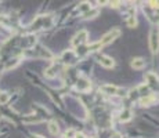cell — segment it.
<instances>
[{
  "label": "cell",
  "instance_id": "1",
  "mask_svg": "<svg viewBox=\"0 0 159 138\" xmlns=\"http://www.w3.org/2000/svg\"><path fill=\"white\" fill-rule=\"evenodd\" d=\"M121 35V32L118 31V29H114V31H111L108 32L107 35H104L102 36V39L98 42V43H95V44H90L89 46V49H97V47H100V46H105V44H108L111 43L112 40H115V38H118Z\"/></svg>",
  "mask_w": 159,
  "mask_h": 138
},
{
  "label": "cell",
  "instance_id": "2",
  "mask_svg": "<svg viewBox=\"0 0 159 138\" xmlns=\"http://www.w3.org/2000/svg\"><path fill=\"white\" fill-rule=\"evenodd\" d=\"M149 46H151V51L156 53L158 51V33L154 31L151 33V38H149Z\"/></svg>",
  "mask_w": 159,
  "mask_h": 138
},
{
  "label": "cell",
  "instance_id": "3",
  "mask_svg": "<svg viewBox=\"0 0 159 138\" xmlns=\"http://www.w3.org/2000/svg\"><path fill=\"white\" fill-rule=\"evenodd\" d=\"M86 38H87V32H86V31H80L76 35V36L73 38V40H72V44H73V46H77V44L83 43V42L86 40Z\"/></svg>",
  "mask_w": 159,
  "mask_h": 138
},
{
  "label": "cell",
  "instance_id": "4",
  "mask_svg": "<svg viewBox=\"0 0 159 138\" xmlns=\"http://www.w3.org/2000/svg\"><path fill=\"white\" fill-rule=\"evenodd\" d=\"M100 64H101L102 66H105V68H112V66H114V61H112V58L105 57V55L100 57Z\"/></svg>",
  "mask_w": 159,
  "mask_h": 138
},
{
  "label": "cell",
  "instance_id": "5",
  "mask_svg": "<svg viewBox=\"0 0 159 138\" xmlns=\"http://www.w3.org/2000/svg\"><path fill=\"white\" fill-rule=\"evenodd\" d=\"M132 66H133L134 69H141V68H144V61H143L141 58H134L133 62H132Z\"/></svg>",
  "mask_w": 159,
  "mask_h": 138
},
{
  "label": "cell",
  "instance_id": "6",
  "mask_svg": "<svg viewBox=\"0 0 159 138\" xmlns=\"http://www.w3.org/2000/svg\"><path fill=\"white\" fill-rule=\"evenodd\" d=\"M154 101H155V97H154V95L147 97V98H143V100H141V105H143V107H148V105H149L151 102H154Z\"/></svg>",
  "mask_w": 159,
  "mask_h": 138
},
{
  "label": "cell",
  "instance_id": "7",
  "mask_svg": "<svg viewBox=\"0 0 159 138\" xmlns=\"http://www.w3.org/2000/svg\"><path fill=\"white\" fill-rule=\"evenodd\" d=\"M49 130H50L51 134H57L58 133V126L56 122H50L49 123Z\"/></svg>",
  "mask_w": 159,
  "mask_h": 138
},
{
  "label": "cell",
  "instance_id": "8",
  "mask_svg": "<svg viewBox=\"0 0 159 138\" xmlns=\"http://www.w3.org/2000/svg\"><path fill=\"white\" fill-rule=\"evenodd\" d=\"M104 91H108L109 94H116V91H118V87H115V86H104L102 87Z\"/></svg>",
  "mask_w": 159,
  "mask_h": 138
},
{
  "label": "cell",
  "instance_id": "9",
  "mask_svg": "<svg viewBox=\"0 0 159 138\" xmlns=\"http://www.w3.org/2000/svg\"><path fill=\"white\" fill-rule=\"evenodd\" d=\"M130 115H132V113H130V111H125V112L122 113L121 119H122V120H125V122H126V120H129V119H130Z\"/></svg>",
  "mask_w": 159,
  "mask_h": 138
},
{
  "label": "cell",
  "instance_id": "10",
  "mask_svg": "<svg viewBox=\"0 0 159 138\" xmlns=\"http://www.w3.org/2000/svg\"><path fill=\"white\" fill-rule=\"evenodd\" d=\"M7 101H8V94L7 93H1L0 94V102L1 104H6Z\"/></svg>",
  "mask_w": 159,
  "mask_h": 138
},
{
  "label": "cell",
  "instance_id": "11",
  "mask_svg": "<svg viewBox=\"0 0 159 138\" xmlns=\"http://www.w3.org/2000/svg\"><path fill=\"white\" fill-rule=\"evenodd\" d=\"M127 24H129V26H134V25H136V19L132 17V18L129 19V22H127Z\"/></svg>",
  "mask_w": 159,
  "mask_h": 138
},
{
  "label": "cell",
  "instance_id": "12",
  "mask_svg": "<svg viewBox=\"0 0 159 138\" xmlns=\"http://www.w3.org/2000/svg\"><path fill=\"white\" fill-rule=\"evenodd\" d=\"M33 138H42V137H39V135H36V137H33Z\"/></svg>",
  "mask_w": 159,
  "mask_h": 138
}]
</instances>
